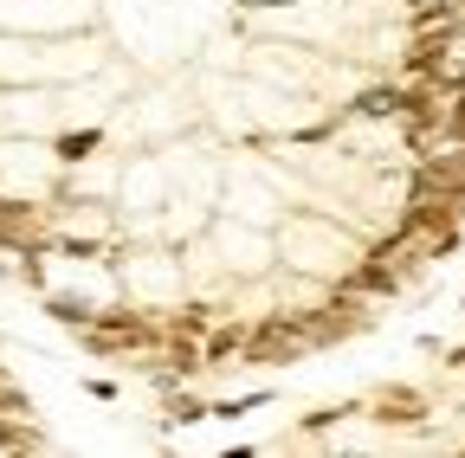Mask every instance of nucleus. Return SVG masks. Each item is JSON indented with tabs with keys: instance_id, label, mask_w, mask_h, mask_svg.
<instances>
[{
	"instance_id": "nucleus-1",
	"label": "nucleus",
	"mask_w": 465,
	"mask_h": 458,
	"mask_svg": "<svg viewBox=\"0 0 465 458\" xmlns=\"http://www.w3.org/2000/svg\"><path fill=\"white\" fill-rule=\"evenodd\" d=\"M369 414H375L381 426H414V420H427V394H414V387H381V394L369 400Z\"/></svg>"
},
{
	"instance_id": "nucleus-12",
	"label": "nucleus",
	"mask_w": 465,
	"mask_h": 458,
	"mask_svg": "<svg viewBox=\"0 0 465 458\" xmlns=\"http://www.w3.org/2000/svg\"><path fill=\"white\" fill-rule=\"evenodd\" d=\"M0 381H7V368H0Z\"/></svg>"
},
{
	"instance_id": "nucleus-3",
	"label": "nucleus",
	"mask_w": 465,
	"mask_h": 458,
	"mask_svg": "<svg viewBox=\"0 0 465 458\" xmlns=\"http://www.w3.org/2000/svg\"><path fill=\"white\" fill-rule=\"evenodd\" d=\"M349 291H362V297H394V291H401V271H394L388 258L369 252L356 271H349Z\"/></svg>"
},
{
	"instance_id": "nucleus-11",
	"label": "nucleus",
	"mask_w": 465,
	"mask_h": 458,
	"mask_svg": "<svg viewBox=\"0 0 465 458\" xmlns=\"http://www.w3.org/2000/svg\"><path fill=\"white\" fill-rule=\"evenodd\" d=\"M459 304H465V284H459Z\"/></svg>"
},
{
	"instance_id": "nucleus-9",
	"label": "nucleus",
	"mask_w": 465,
	"mask_h": 458,
	"mask_svg": "<svg viewBox=\"0 0 465 458\" xmlns=\"http://www.w3.org/2000/svg\"><path fill=\"white\" fill-rule=\"evenodd\" d=\"M84 394H91V400H116V381H110V375H91Z\"/></svg>"
},
{
	"instance_id": "nucleus-7",
	"label": "nucleus",
	"mask_w": 465,
	"mask_h": 458,
	"mask_svg": "<svg viewBox=\"0 0 465 458\" xmlns=\"http://www.w3.org/2000/svg\"><path fill=\"white\" fill-rule=\"evenodd\" d=\"M168 400V426H194V420H207V400H194V394H182V387H174V394H162Z\"/></svg>"
},
{
	"instance_id": "nucleus-10",
	"label": "nucleus",
	"mask_w": 465,
	"mask_h": 458,
	"mask_svg": "<svg viewBox=\"0 0 465 458\" xmlns=\"http://www.w3.org/2000/svg\"><path fill=\"white\" fill-rule=\"evenodd\" d=\"M446 368H465V349H446Z\"/></svg>"
},
{
	"instance_id": "nucleus-4",
	"label": "nucleus",
	"mask_w": 465,
	"mask_h": 458,
	"mask_svg": "<svg viewBox=\"0 0 465 458\" xmlns=\"http://www.w3.org/2000/svg\"><path fill=\"white\" fill-rule=\"evenodd\" d=\"M97 149H104V130H97V123H91V130H65V136H58V142H52V155H58V161H65V168H78V161H91Z\"/></svg>"
},
{
	"instance_id": "nucleus-6",
	"label": "nucleus",
	"mask_w": 465,
	"mask_h": 458,
	"mask_svg": "<svg viewBox=\"0 0 465 458\" xmlns=\"http://www.w3.org/2000/svg\"><path fill=\"white\" fill-rule=\"evenodd\" d=\"M272 400V387H252V394H232V400H207V420H246Z\"/></svg>"
},
{
	"instance_id": "nucleus-8",
	"label": "nucleus",
	"mask_w": 465,
	"mask_h": 458,
	"mask_svg": "<svg viewBox=\"0 0 465 458\" xmlns=\"http://www.w3.org/2000/svg\"><path fill=\"white\" fill-rule=\"evenodd\" d=\"M278 7H304V0H240V14H278Z\"/></svg>"
},
{
	"instance_id": "nucleus-5",
	"label": "nucleus",
	"mask_w": 465,
	"mask_h": 458,
	"mask_svg": "<svg viewBox=\"0 0 465 458\" xmlns=\"http://www.w3.org/2000/svg\"><path fill=\"white\" fill-rule=\"evenodd\" d=\"M45 317H58L65 329H91V323H97V304H84V297H72V291H52V297H45Z\"/></svg>"
},
{
	"instance_id": "nucleus-2",
	"label": "nucleus",
	"mask_w": 465,
	"mask_h": 458,
	"mask_svg": "<svg viewBox=\"0 0 465 458\" xmlns=\"http://www.w3.org/2000/svg\"><path fill=\"white\" fill-rule=\"evenodd\" d=\"M240 349H246V329H240V323L207 329V336H201V368H240Z\"/></svg>"
}]
</instances>
